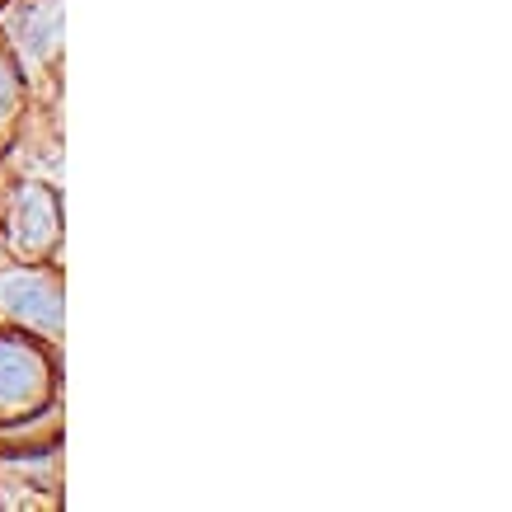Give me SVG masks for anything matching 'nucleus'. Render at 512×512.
<instances>
[{
	"label": "nucleus",
	"instance_id": "obj_1",
	"mask_svg": "<svg viewBox=\"0 0 512 512\" xmlns=\"http://www.w3.org/2000/svg\"><path fill=\"white\" fill-rule=\"evenodd\" d=\"M0 325L43 343H62V264L0 259Z\"/></svg>",
	"mask_w": 512,
	"mask_h": 512
},
{
	"label": "nucleus",
	"instance_id": "obj_4",
	"mask_svg": "<svg viewBox=\"0 0 512 512\" xmlns=\"http://www.w3.org/2000/svg\"><path fill=\"white\" fill-rule=\"evenodd\" d=\"M38 447H62V400H47L33 414L0 423V451H38Z\"/></svg>",
	"mask_w": 512,
	"mask_h": 512
},
{
	"label": "nucleus",
	"instance_id": "obj_2",
	"mask_svg": "<svg viewBox=\"0 0 512 512\" xmlns=\"http://www.w3.org/2000/svg\"><path fill=\"white\" fill-rule=\"evenodd\" d=\"M0 249L5 259L62 254V198L43 179H19L0 193Z\"/></svg>",
	"mask_w": 512,
	"mask_h": 512
},
{
	"label": "nucleus",
	"instance_id": "obj_5",
	"mask_svg": "<svg viewBox=\"0 0 512 512\" xmlns=\"http://www.w3.org/2000/svg\"><path fill=\"white\" fill-rule=\"evenodd\" d=\"M24 104H29V76L10 47L0 43V137L24 118Z\"/></svg>",
	"mask_w": 512,
	"mask_h": 512
},
{
	"label": "nucleus",
	"instance_id": "obj_3",
	"mask_svg": "<svg viewBox=\"0 0 512 512\" xmlns=\"http://www.w3.org/2000/svg\"><path fill=\"white\" fill-rule=\"evenodd\" d=\"M57 390V343L0 325V423L43 409L47 400H57Z\"/></svg>",
	"mask_w": 512,
	"mask_h": 512
},
{
	"label": "nucleus",
	"instance_id": "obj_6",
	"mask_svg": "<svg viewBox=\"0 0 512 512\" xmlns=\"http://www.w3.org/2000/svg\"><path fill=\"white\" fill-rule=\"evenodd\" d=\"M0 5H5V0H0Z\"/></svg>",
	"mask_w": 512,
	"mask_h": 512
}]
</instances>
